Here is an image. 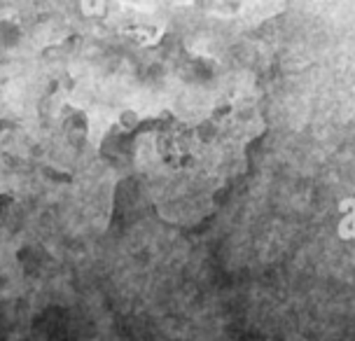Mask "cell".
<instances>
[{
  "instance_id": "cell-1",
  "label": "cell",
  "mask_w": 355,
  "mask_h": 341,
  "mask_svg": "<svg viewBox=\"0 0 355 341\" xmlns=\"http://www.w3.org/2000/svg\"><path fill=\"white\" fill-rule=\"evenodd\" d=\"M344 206L351 208V216L341 220L339 234H341V238H355V199H346Z\"/></svg>"
}]
</instances>
